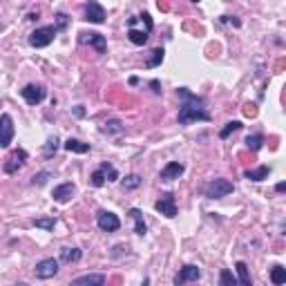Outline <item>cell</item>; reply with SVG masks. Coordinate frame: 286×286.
<instances>
[{"label": "cell", "instance_id": "obj_1", "mask_svg": "<svg viewBox=\"0 0 286 286\" xmlns=\"http://www.w3.org/2000/svg\"><path fill=\"white\" fill-rule=\"evenodd\" d=\"M179 97L183 99L181 108H179V123L181 125H190L197 121H210V114L206 112L204 101L193 94L188 87H179Z\"/></svg>", "mask_w": 286, "mask_h": 286}, {"label": "cell", "instance_id": "obj_2", "mask_svg": "<svg viewBox=\"0 0 286 286\" xmlns=\"http://www.w3.org/2000/svg\"><path fill=\"white\" fill-rule=\"evenodd\" d=\"M56 27L54 25H47V27H38L36 32H32L29 34V45L32 47H36V49H43V47H47V45H52V41L56 38Z\"/></svg>", "mask_w": 286, "mask_h": 286}, {"label": "cell", "instance_id": "obj_3", "mask_svg": "<svg viewBox=\"0 0 286 286\" xmlns=\"http://www.w3.org/2000/svg\"><path fill=\"white\" fill-rule=\"evenodd\" d=\"M230 193H233V181H228V179H213L206 185V197L208 199H222Z\"/></svg>", "mask_w": 286, "mask_h": 286}, {"label": "cell", "instance_id": "obj_4", "mask_svg": "<svg viewBox=\"0 0 286 286\" xmlns=\"http://www.w3.org/2000/svg\"><path fill=\"white\" fill-rule=\"evenodd\" d=\"M97 224L103 233H117V230L121 228V219H119L114 213H110V210H99Z\"/></svg>", "mask_w": 286, "mask_h": 286}, {"label": "cell", "instance_id": "obj_5", "mask_svg": "<svg viewBox=\"0 0 286 286\" xmlns=\"http://www.w3.org/2000/svg\"><path fill=\"white\" fill-rule=\"evenodd\" d=\"M14 134H16L14 119L9 117V114H3V117H0V148H9L14 141Z\"/></svg>", "mask_w": 286, "mask_h": 286}, {"label": "cell", "instance_id": "obj_6", "mask_svg": "<svg viewBox=\"0 0 286 286\" xmlns=\"http://www.w3.org/2000/svg\"><path fill=\"white\" fill-rule=\"evenodd\" d=\"M154 208H157L159 213H161L163 217H168V219L177 217V202H174V195L172 193H163L161 199L154 204Z\"/></svg>", "mask_w": 286, "mask_h": 286}, {"label": "cell", "instance_id": "obj_7", "mask_svg": "<svg viewBox=\"0 0 286 286\" xmlns=\"http://www.w3.org/2000/svg\"><path fill=\"white\" fill-rule=\"evenodd\" d=\"M78 41H81L83 45H89V47H94L99 54H105L108 52V41H105V36H101V34L97 32H83L78 34Z\"/></svg>", "mask_w": 286, "mask_h": 286}, {"label": "cell", "instance_id": "obj_8", "mask_svg": "<svg viewBox=\"0 0 286 286\" xmlns=\"http://www.w3.org/2000/svg\"><path fill=\"white\" fill-rule=\"evenodd\" d=\"M34 273H36L38 279H49V277H54V275L58 273V259H54V257L41 259V262L36 264V268H34Z\"/></svg>", "mask_w": 286, "mask_h": 286}, {"label": "cell", "instance_id": "obj_9", "mask_svg": "<svg viewBox=\"0 0 286 286\" xmlns=\"http://www.w3.org/2000/svg\"><path fill=\"white\" fill-rule=\"evenodd\" d=\"M25 161H27V152H25L23 148H18V150H14L12 154H9V159L5 161V172L7 174H14V172H18V170L25 165Z\"/></svg>", "mask_w": 286, "mask_h": 286}, {"label": "cell", "instance_id": "obj_10", "mask_svg": "<svg viewBox=\"0 0 286 286\" xmlns=\"http://www.w3.org/2000/svg\"><path fill=\"white\" fill-rule=\"evenodd\" d=\"M199 277H202V270H199L197 266L188 264V266H183V268L177 273V277H174V286H185L190 282H197Z\"/></svg>", "mask_w": 286, "mask_h": 286}, {"label": "cell", "instance_id": "obj_11", "mask_svg": "<svg viewBox=\"0 0 286 286\" xmlns=\"http://www.w3.org/2000/svg\"><path fill=\"white\" fill-rule=\"evenodd\" d=\"M21 94H23V99L27 101V105H38L45 99V87L43 85H25V87L21 89Z\"/></svg>", "mask_w": 286, "mask_h": 286}, {"label": "cell", "instance_id": "obj_12", "mask_svg": "<svg viewBox=\"0 0 286 286\" xmlns=\"http://www.w3.org/2000/svg\"><path fill=\"white\" fill-rule=\"evenodd\" d=\"M85 21L101 25V23L105 21V9H103V5H99V3H87V5H85Z\"/></svg>", "mask_w": 286, "mask_h": 286}, {"label": "cell", "instance_id": "obj_13", "mask_svg": "<svg viewBox=\"0 0 286 286\" xmlns=\"http://www.w3.org/2000/svg\"><path fill=\"white\" fill-rule=\"evenodd\" d=\"M74 193H76V185L74 183H61L54 188L52 197H54V202H58V204H67L69 199L74 197Z\"/></svg>", "mask_w": 286, "mask_h": 286}, {"label": "cell", "instance_id": "obj_14", "mask_svg": "<svg viewBox=\"0 0 286 286\" xmlns=\"http://www.w3.org/2000/svg\"><path fill=\"white\" fill-rule=\"evenodd\" d=\"M183 163H179V161H170L165 168L161 170V174H159V179L161 181H174V179H179L183 174Z\"/></svg>", "mask_w": 286, "mask_h": 286}, {"label": "cell", "instance_id": "obj_15", "mask_svg": "<svg viewBox=\"0 0 286 286\" xmlns=\"http://www.w3.org/2000/svg\"><path fill=\"white\" fill-rule=\"evenodd\" d=\"M103 284H105V275L89 273V275H83V277L72 279V284L69 286H103Z\"/></svg>", "mask_w": 286, "mask_h": 286}, {"label": "cell", "instance_id": "obj_16", "mask_svg": "<svg viewBox=\"0 0 286 286\" xmlns=\"http://www.w3.org/2000/svg\"><path fill=\"white\" fill-rule=\"evenodd\" d=\"M128 215L134 219V233H137L139 237H143V235L148 233V226H145V222H143V213L139 208H130Z\"/></svg>", "mask_w": 286, "mask_h": 286}, {"label": "cell", "instance_id": "obj_17", "mask_svg": "<svg viewBox=\"0 0 286 286\" xmlns=\"http://www.w3.org/2000/svg\"><path fill=\"white\" fill-rule=\"evenodd\" d=\"M235 270H237V286H253V282H250V273H248V264L237 262L235 264Z\"/></svg>", "mask_w": 286, "mask_h": 286}, {"label": "cell", "instance_id": "obj_18", "mask_svg": "<svg viewBox=\"0 0 286 286\" xmlns=\"http://www.w3.org/2000/svg\"><path fill=\"white\" fill-rule=\"evenodd\" d=\"M81 257H83L81 248H69V246L61 248V262H65V264H74V262H78Z\"/></svg>", "mask_w": 286, "mask_h": 286}, {"label": "cell", "instance_id": "obj_19", "mask_svg": "<svg viewBox=\"0 0 286 286\" xmlns=\"http://www.w3.org/2000/svg\"><path fill=\"white\" fill-rule=\"evenodd\" d=\"M268 174H270V165H262L257 170H246L244 177L250 179V181H264V179H268Z\"/></svg>", "mask_w": 286, "mask_h": 286}, {"label": "cell", "instance_id": "obj_20", "mask_svg": "<svg viewBox=\"0 0 286 286\" xmlns=\"http://www.w3.org/2000/svg\"><path fill=\"white\" fill-rule=\"evenodd\" d=\"M65 150H67V152L85 154V152H89V143H83V141H78V139H67V141H65Z\"/></svg>", "mask_w": 286, "mask_h": 286}, {"label": "cell", "instance_id": "obj_21", "mask_svg": "<svg viewBox=\"0 0 286 286\" xmlns=\"http://www.w3.org/2000/svg\"><path fill=\"white\" fill-rule=\"evenodd\" d=\"M148 38H150V34L148 32H139V29H128V41L132 43V45H145L148 43Z\"/></svg>", "mask_w": 286, "mask_h": 286}, {"label": "cell", "instance_id": "obj_22", "mask_svg": "<svg viewBox=\"0 0 286 286\" xmlns=\"http://www.w3.org/2000/svg\"><path fill=\"white\" fill-rule=\"evenodd\" d=\"M270 282H273L275 286H282V284H286V268L284 266H273L270 268Z\"/></svg>", "mask_w": 286, "mask_h": 286}, {"label": "cell", "instance_id": "obj_23", "mask_svg": "<svg viewBox=\"0 0 286 286\" xmlns=\"http://www.w3.org/2000/svg\"><path fill=\"white\" fill-rule=\"evenodd\" d=\"M262 145H264V137H262V134H248V137H246V148L253 150V152H257Z\"/></svg>", "mask_w": 286, "mask_h": 286}, {"label": "cell", "instance_id": "obj_24", "mask_svg": "<svg viewBox=\"0 0 286 286\" xmlns=\"http://www.w3.org/2000/svg\"><path fill=\"white\" fill-rule=\"evenodd\" d=\"M103 172V177H105V181H117L119 179V172H117V168L114 165H110L108 161L105 163H101V168H99Z\"/></svg>", "mask_w": 286, "mask_h": 286}, {"label": "cell", "instance_id": "obj_25", "mask_svg": "<svg viewBox=\"0 0 286 286\" xmlns=\"http://www.w3.org/2000/svg\"><path fill=\"white\" fill-rule=\"evenodd\" d=\"M141 181H143V179L139 177V174H128V177L121 181V185H123V190H134V188L141 185Z\"/></svg>", "mask_w": 286, "mask_h": 286}, {"label": "cell", "instance_id": "obj_26", "mask_svg": "<svg viewBox=\"0 0 286 286\" xmlns=\"http://www.w3.org/2000/svg\"><path fill=\"white\" fill-rule=\"evenodd\" d=\"M163 47H157V49H152V56H150V61H148V67H159V65L163 63Z\"/></svg>", "mask_w": 286, "mask_h": 286}, {"label": "cell", "instance_id": "obj_27", "mask_svg": "<svg viewBox=\"0 0 286 286\" xmlns=\"http://www.w3.org/2000/svg\"><path fill=\"white\" fill-rule=\"evenodd\" d=\"M219 286H237V279L233 277V273H230L228 268H224L222 273H219Z\"/></svg>", "mask_w": 286, "mask_h": 286}, {"label": "cell", "instance_id": "obj_28", "mask_svg": "<svg viewBox=\"0 0 286 286\" xmlns=\"http://www.w3.org/2000/svg\"><path fill=\"white\" fill-rule=\"evenodd\" d=\"M56 150H58V137H49L47 139V143H45V157H54V154H56Z\"/></svg>", "mask_w": 286, "mask_h": 286}, {"label": "cell", "instance_id": "obj_29", "mask_svg": "<svg viewBox=\"0 0 286 286\" xmlns=\"http://www.w3.org/2000/svg\"><path fill=\"white\" fill-rule=\"evenodd\" d=\"M239 128H242V121H230V123H226V128L222 130V132H219V137H222V139H228L230 134L237 132Z\"/></svg>", "mask_w": 286, "mask_h": 286}, {"label": "cell", "instance_id": "obj_30", "mask_svg": "<svg viewBox=\"0 0 286 286\" xmlns=\"http://www.w3.org/2000/svg\"><path fill=\"white\" fill-rule=\"evenodd\" d=\"M34 226H36V228H43V230H54L56 219H54V217H43V219H36Z\"/></svg>", "mask_w": 286, "mask_h": 286}, {"label": "cell", "instance_id": "obj_31", "mask_svg": "<svg viewBox=\"0 0 286 286\" xmlns=\"http://www.w3.org/2000/svg\"><path fill=\"white\" fill-rule=\"evenodd\" d=\"M103 130H105L108 134H119V132H123V125H121V121H119V119H112V121L105 123Z\"/></svg>", "mask_w": 286, "mask_h": 286}, {"label": "cell", "instance_id": "obj_32", "mask_svg": "<svg viewBox=\"0 0 286 286\" xmlns=\"http://www.w3.org/2000/svg\"><path fill=\"white\" fill-rule=\"evenodd\" d=\"M49 177H52V172H49V170H43V172L34 174V177H32V183H34V185H45V183L49 181Z\"/></svg>", "mask_w": 286, "mask_h": 286}, {"label": "cell", "instance_id": "obj_33", "mask_svg": "<svg viewBox=\"0 0 286 286\" xmlns=\"http://www.w3.org/2000/svg\"><path fill=\"white\" fill-rule=\"evenodd\" d=\"M89 183H92L94 188H101V185H105V177H103L101 170H94L92 177H89Z\"/></svg>", "mask_w": 286, "mask_h": 286}, {"label": "cell", "instance_id": "obj_34", "mask_svg": "<svg viewBox=\"0 0 286 286\" xmlns=\"http://www.w3.org/2000/svg\"><path fill=\"white\" fill-rule=\"evenodd\" d=\"M54 27H56V32H63V29L67 27V16H65V14H58V16H56V25H54Z\"/></svg>", "mask_w": 286, "mask_h": 286}, {"label": "cell", "instance_id": "obj_35", "mask_svg": "<svg viewBox=\"0 0 286 286\" xmlns=\"http://www.w3.org/2000/svg\"><path fill=\"white\" fill-rule=\"evenodd\" d=\"M150 87H152L154 94H161V89H159V81H152V83H150Z\"/></svg>", "mask_w": 286, "mask_h": 286}, {"label": "cell", "instance_id": "obj_36", "mask_svg": "<svg viewBox=\"0 0 286 286\" xmlns=\"http://www.w3.org/2000/svg\"><path fill=\"white\" fill-rule=\"evenodd\" d=\"M275 190H277V193H284V190H286V183H277V185H275Z\"/></svg>", "mask_w": 286, "mask_h": 286}, {"label": "cell", "instance_id": "obj_37", "mask_svg": "<svg viewBox=\"0 0 286 286\" xmlns=\"http://www.w3.org/2000/svg\"><path fill=\"white\" fill-rule=\"evenodd\" d=\"M74 114H76V117H83L85 112H83V108H76V110H74Z\"/></svg>", "mask_w": 286, "mask_h": 286}]
</instances>
